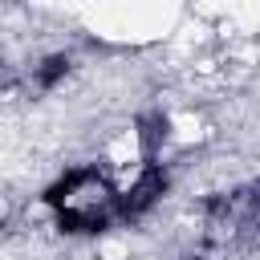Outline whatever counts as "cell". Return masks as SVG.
I'll use <instances>...</instances> for the list:
<instances>
[{
  "instance_id": "1",
  "label": "cell",
  "mask_w": 260,
  "mask_h": 260,
  "mask_svg": "<svg viewBox=\"0 0 260 260\" xmlns=\"http://www.w3.org/2000/svg\"><path fill=\"white\" fill-rule=\"evenodd\" d=\"M49 199L57 203L61 223L73 232H93L114 211V191L106 187V179L98 171H73L65 183H57L49 191Z\"/></svg>"
}]
</instances>
